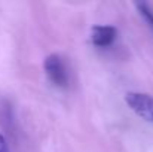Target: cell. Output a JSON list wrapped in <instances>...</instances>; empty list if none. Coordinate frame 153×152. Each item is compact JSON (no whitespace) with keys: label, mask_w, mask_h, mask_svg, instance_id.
Instances as JSON below:
<instances>
[{"label":"cell","mask_w":153,"mask_h":152,"mask_svg":"<svg viewBox=\"0 0 153 152\" xmlns=\"http://www.w3.org/2000/svg\"><path fill=\"white\" fill-rule=\"evenodd\" d=\"M117 37V30L113 25H94L91 39L94 46L97 48H108Z\"/></svg>","instance_id":"cell-3"},{"label":"cell","mask_w":153,"mask_h":152,"mask_svg":"<svg viewBox=\"0 0 153 152\" xmlns=\"http://www.w3.org/2000/svg\"><path fill=\"white\" fill-rule=\"evenodd\" d=\"M125 100L128 106L143 119L153 122V97L144 93H128Z\"/></svg>","instance_id":"cell-2"},{"label":"cell","mask_w":153,"mask_h":152,"mask_svg":"<svg viewBox=\"0 0 153 152\" xmlns=\"http://www.w3.org/2000/svg\"><path fill=\"white\" fill-rule=\"evenodd\" d=\"M45 67V73L49 78L53 85L59 87V88H65L68 85V73L65 69V64L62 61V58L56 54H51L45 58L43 63Z\"/></svg>","instance_id":"cell-1"},{"label":"cell","mask_w":153,"mask_h":152,"mask_svg":"<svg viewBox=\"0 0 153 152\" xmlns=\"http://www.w3.org/2000/svg\"><path fill=\"white\" fill-rule=\"evenodd\" d=\"M0 152H9V146H7L6 137L3 134H0Z\"/></svg>","instance_id":"cell-5"},{"label":"cell","mask_w":153,"mask_h":152,"mask_svg":"<svg viewBox=\"0 0 153 152\" xmlns=\"http://www.w3.org/2000/svg\"><path fill=\"white\" fill-rule=\"evenodd\" d=\"M135 7L138 9L140 15L143 16V19L147 22V25L153 31V9L150 7V4L146 1H138V3H135Z\"/></svg>","instance_id":"cell-4"}]
</instances>
